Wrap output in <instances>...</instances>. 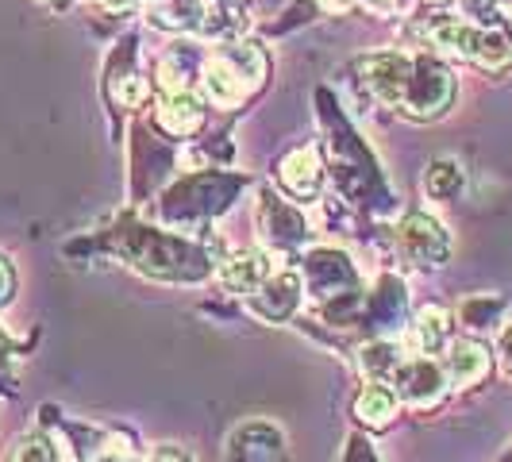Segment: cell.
<instances>
[{"instance_id":"1","label":"cell","mask_w":512,"mask_h":462,"mask_svg":"<svg viewBox=\"0 0 512 462\" xmlns=\"http://www.w3.org/2000/svg\"><path fill=\"white\" fill-rule=\"evenodd\" d=\"M362 85L385 101L389 108H401L412 120H432L447 112L455 101V77L447 74L432 58L412 54H370L359 62Z\"/></svg>"},{"instance_id":"2","label":"cell","mask_w":512,"mask_h":462,"mask_svg":"<svg viewBox=\"0 0 512 462\" xmlns=\"http://www.w3.org/2000/svg\"><path fill=\"white\" fill-rule=\"evenodd\" d=\"M262 77H266V54L258 43H224L208 58L201 85L216 108H235L262 85Z\"/></svg>"},{"instance_id":"3","label":"cell","mask_w":512,"mask_h":462,"mask_svg":"<svg viewBox=\"0 0 512 462\" xmlns=\"http://www.w3.org/2000/svg\"><path fill=\"white\" fill-rule=\"evenodd\" d=\"M420 35L428 43L443 47V51L478 62L482 70H505V66H512V39L501 35V31H486V27L462 24V20H451V16H436V20H428V24L420 27Z\"/></svg>"},{"instance_id":"4","label":"cell","mask_w":512,"mask_h":462,"mask_svg":"<svg viewBox=\"0 0 512 462\" xmlns=\"http://www.w3.org/2000/svg\"><path fill=\"white\" fill-rule=\"evenodd\" d=\"M397 243H401L405 258H412L416 266H439V262H447V255H451V239H447L443 224H436L424 212H412V216L401 220Z\"/></svg>"},{"instance_id":"5","label":"cell","mask_w":512,"mask_h":462,"mask_svg":"<svg viewBox=\"0 0 512 462\" xmlns=\"http://www.w3.org/2000/svg\"><path fill=\"white\" fill-rule=\"evenodd\" d=\"M389 382L397 385V393L412 405H432L443 393V370L428 359L397 362V370L389 374Z\"/></svg>"},{"instance_id":"6","label":"cell","mask_w":512,"mask_h":462,"mask_svg":"<svg viewBox=\"0 0 512 462\" xmlns=\"http://www.w3.org/2000/svg\"><path fill=\"white\" fill-rule=\"evenodd\" d=\"M278 181L285 185L289 197L297 201H308L316 189H320V158L312 147H297L293 154L282 158V170H278Z\"/></svg>"},{"instance_id":"7","label":"cell","mask_w":512,"mask_h":462,"mask_svg":"<svg viewBox=\"0 0 512 462\" xmlns=\"http://www.w3.org/2000/svg\"><path fill=\"white\" fill-rule=\"evenodd\" d=\"M489 370V351L482 343H474V339H459V343H451V351H447V362H443V374L451 378L455 385H478L486 378Z\"/></svg>"},{"instance_id":"8","label":"cell","mask_w":512,"mask_h":462,"mask_svg":"<svg viewBox=\"0 0 512 462\" xmlns=\"http://www.w3.org/2000/svg\"><path fill=\"white\" fill-rule=\"evenodd\" d=\"M158 124H162V131H170L174 139H189L205 124V108L189 93H170L162 101V108H158Z\"/></svg>"},{"instance_id":"9","label":"cell","mask_w":512,"mask_h":462,"mask_svg":"<svg viewBox=\"0 0 512 462\" xmlns=\"http://www.w3.org/2000/svg\"><path fill=\"white\" fill-rule=\"evenodd\" d=\"M220 282L228 285V289L251 293V289L270 282V258L262 255V251H243V255H235L231 262H224Z\"/></svg>"},{"instance_id":"10","label":"cell","mask_w":512,"mask_h":462,"mask_svg":"<svg viewBox=\"0 0 512 462\" xmlns=\"http://www.w3.org/2000/svg\"><path fill=\"white\" fill-rule=\"evenodd\" d=\"M451 332V316L443 312L439 305H428L416 312V324H412V335H416V347L424 351V355H432L443 347V339Z\"/></svg>"},{"instance_id":"11","label":"cell","mask_w":512,"mask_h":462,"mask_svg":"<svg viewBox=\"0 0 512 462\" xmlns=\"http://www.w3.org/2000/svg\"><path fill=\"white\" fill-rule=\"evenodd\" d=\"M393 412H397V397H393V389H385V385L362 389L359 401H355V416H359L362 424H370V428H385V424L393 420Z\"/></svg>"},{"instance_id":"12","label":"cell","mask_w":512,"mask_h":462,"mask_svg":"<svg viewBox=\"0 0 512 462\" xmlns=\"http://www.w3.org/2000/svg\"><path fill=\"white\" fill-rule=\"evenodd\" d=\"M424 189L439 197V201H447V197H455L462 189V166L459 162H451V158H439L428 166V174H424Z\"/></svg>"},{"instance_id":"13","label":"cell","mask_w":512,"mask_h":462,"mask_svg":"<svg viewBox=\"0 0 512 462\" xmlns=\"http://www.w3.org/2000/svg\"><path fill=\"white\" fill-rule=\"evenodd\" d=\"M54 443L47 436H39V432H31V436L16 439V447H12V455L8 462H54Z\"/></svg>"},{"instance_id":"14","label":"cell","mask_w":512,"mask_h":462,"mask_svg":"<svg viewBox=\"0 0 512 462\" xmlns=\"http://www.w3.org/2000/svg\"><path fill=\"white\" fill-rule=\"evenodd\" d=\"M147 462H193V455L185 447H178V443H162V447H154L151 455H147Z\"/></svg>"},{"instance_id":"15","label":"cell","mask_w":512,"mask_h":462,"mask_svg":"<svg viewBox=\"0 0 512 462\" xmlns=\"http://www.w3.org/2000/svg\"><path fill=\"white\" fill-rule=\"evenodd\" d=\"M101 462H131V447H128V439H108V443H104Z\"/></svg>"},{"instance_id":"16","label":"cell","mask_w":512,"mask_h":462,"mask_svg":"<svg viewBox=\"0 0 512 462\" xmlns=\"http://www.w3.org/2000/svg\"><path fill=\"white\" fill-rule=\"evenodd\" d=\"M497 355H501V366H505V374L512 378V328L501 332V343H497Z\"/></svg>"},{"instance_id":"17","label":"cell","mask_w":512,"mask_h":462,"mask_svg":"<svg viewBox=\"0 0 512 462\" xmlns=\"http://www.w3.org/2000/svg\"><path fill=\"white\" fill-rule=\"evenodd\" d=\"M12 285H16V278H12V266L0 258V305L12 297Z\"/></svg>"},{"instance_id":"18","label":"cell","mask_w":512,"mask_h":462,"mask_svg":"<svg viewBox=\"0 0 512 462\" xmlns=\"http://www.w3.org/2000/svg\"><path fill=\"white\" fill-rule=\"evenodd\" d=\"M370 8H378V12H389V8H397V0H366Z\"/></svg>"},{"instance_id":"19","label":"cell","mask_w":512,"mask_h":462,"mask_svg":"<svg viewBox=\"0 0 512 462\" xmlns=\"http://www.w3.org/2000/svg\"><path fill=\"white\" fill-rule=\"evenodd\" d=\"M97 4H104V8H112V12H116V8H128L131 0H97Z\"/></svg>"},{"instance_id":"20","label":"cell","mask_w":512,"mask_h":462,"mask_svg":"<svg viewBox=\"0 0 512 462\" xmlns=\"http://www.w3.org/2000/svg\"><path fill=\"white\" fill-rule=\"evenodd\" d=\"M432 4H443V0H432Z\"/></svg>"}]
</instances>
